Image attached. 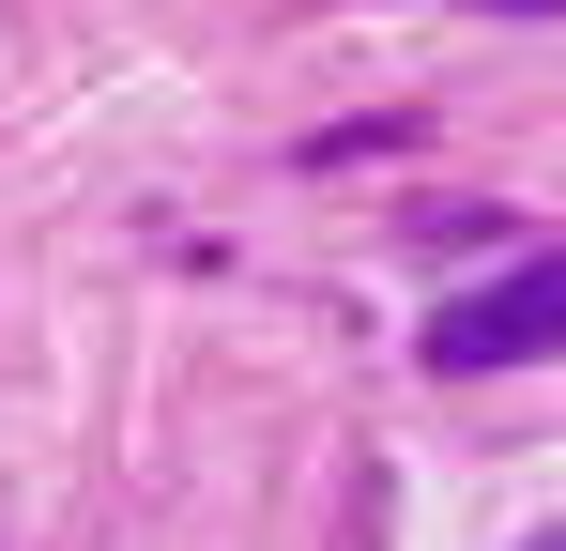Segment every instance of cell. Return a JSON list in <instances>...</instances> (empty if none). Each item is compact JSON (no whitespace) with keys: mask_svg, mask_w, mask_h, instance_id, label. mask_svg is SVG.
<instances>
[{"mask_svg":"<svg viewBox=\"0 0 566 551\" xmlns=\"http://www.w3.org/2000/svg\"><path fill=\"white\" fill-rule=\"evenodd\" d=\"M536 353H566V246L505 261L490 291H460V306H429V367H444V383H490V367H536Z\"/></svg>","mask_w":566,"mask_h":551,"instance_id":"6da1fadb","label":"cell"},{"mask_svg":"<svg viewBox=\"0 0 566 551\" xmlns=\"http://www.w3.org/2000/svg\"><path fill=\"white\" fill-rule=\"evenodd\" d=\"M505 15H552V0H505Z\"/></svg>","mask_w":566,"mask_h":551,"instance_id":"7a4b0ae2","label":"cell"}]
</instances>
